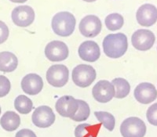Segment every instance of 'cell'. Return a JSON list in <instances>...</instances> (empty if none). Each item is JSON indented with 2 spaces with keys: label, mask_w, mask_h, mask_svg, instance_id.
I'll return each instance as SVG.
<instances>
[{
  "label": "cell",
  "mask_w": 157,
  "mask_h": 137,
  "mask_svg": "<svg viewBox=\"0 0 157 137\" xmlns=\"http://www.w3.org/2000/svg\"><path fill=\"white\" fill-rule=\"evenodd\" d=\"M11 89L10 82L4 75H0V98L6 96Z\"/></svg>",
  "instance_id": "d4e9b609"
},
{
  "label": "cell",
  "mask_w": 157,
  "mask_h": 137,
  "mask_svg": "<svg viewBox=\"0 0 157 137\" xmlns=\"http://www.w3.org/2000/svg\"><path fill=\"white\" fill-rule=\"evenodd\" d=\"M82 1H85V2H95L96 0H82Z\"/></svg>",
  "instance_id": "f546056e"
},
{
  "label": "cell",
  "mask_w": 157,
  "mask_h": 137,
  "mask_svg": "<svg viewBox=\"0 0 157 137\" xmlns=\"http://www.w3.org/2000/svg\"><path fill=\"white\" fill-rule=\"evenodd\" d=\"M120 132L123 137H144L146 133V125L139 117H130L122 122Z\"/></svg>",
  "instance_id": "277c9868"
},
{
  "label": "cell",
  "mask_w": 157,
  "mask_h": 137,
  "mask_svg": "<svg viewBox=\"0 0 157 137\" xmlns=\"http://www.w3.org/2000/svg\"><path fill=\"white\" fill-rule=\"evenodd\" d=\"M104 53L108 57L117 59L123 57L128 48L127 38L123 33L108 35L103 40Z\"/></svg>",
  "instance_id": "6da1fadb"
},
{
  "label": "cell",
  "mask_w": 157,
  "mask_h": 137,
  "mask_svg": "<svg viewBox=\"0 0 157 137\" xmlns=\"http://www.w3.org/2000/svg\"><path fill=\"white\" fill-rule=\"evenodd\" d=\"M0 114H1V107H0Z\"/></svg>",
  "instance_id": "4dcf8cb0"
},
{
  "label": "cell",
  "mask_w": 157,
  "mask_h": 137,
  "mask_svg": "<svg viewBox=\"0 0 157 137\" xmlns=\"http://www.w3.org/2000/svg\"><path fill=\"white\" fill-rule=\"evenodd\" d=\"M78 56L82 61L95 62L101 56L100 47L94 41H86L78 47Z\"/></svg>",
  "instance_id": "2e32d148"
},
{
  "label": "cell",
  "mask_w": 157,
  "mask_h": 137,
  "mask_svg": "<svg viewBox=\"0 0 157 137\" xmlns=\"http://www.w3.org/2000/svg\"><path fill=\"white\" fill-rule=\"evenodd\" d=\"M155 35L151 31L139 29L136 31L131 38L133 46L140 51H147L153 46Z\"/></svg>",
  "instance_id": "52a82bcc"
},
{
  "label": "cell",
  "mask_w": 157,
  "mask_h": 137,
  "mask_svg": "<svg viewBox=\"0 0 157 137\" xmlns=\"http://www.w3.org/2000/svg\"><path fill=\"white\" fill-rule=\"evenodd\" d=\"M94 115L96 116L97 119L109 131L112 132L114 129L116 119L113 114L109 112H105V111H95Z\"/></svg>",
  "instance_id": "603a6c76"
},
{
  "label": "cell",
  "mask_w": 157,
  "mask_h": 137,
  "mask_svg": "<svg viewBox=\"0 0 157 137\" xmlns=\"http://www.w3.org/2000/svg\"><path fill=\"white\" fill-rule=\"evenodd\" d=\"M21 124L20 116L14 111H6L1 117L0 125L6 131L13 132L19 127Z\"/></svg>",
  "instance_id": "ac0fdd59"
},
{
  "label": "cell",
  "mask_w": 157,
  "mask_h": 137,
  "mask_svg": "<svg viewBox=\"0 0 157 137\" xmlns=\"http://www.w3.org/2000/svg\"><path fill=\"white\" fill-rule=\"evenodd\" d=\"M101 123L98 125H91L90 124L78 125L75 129V137H97L100 130Z\"/></svg>",
  "instance_id": "d6986e66"
},
{
  "label": "cell",
  "mask_w": 157,
  "mask_h": 137,
  "mask_svg": "<svg viewBox=\"0 0 157 137\" xmlns=\"http://www.w3.org/2000/svg\"><path fill=\"white\" fill-rule=\"evenodd\" d=\"M105 25L109 30L110 31H117L120 30L122 27L123 26L124 24V20L122 15L120 13H111V14L108 15L105 18Z\"/></svg>",
  "instance_id": "7402d4cb"
},
{
  "label": "cell",
  "mask_w": 157,
  "mask_h": 137,
  "mask_svg": "<svg viewBox=\"0 0 157 137\" xmlns=\"http://www.w3.org/2000/svg\"><path fill=\"white\" fill-rule=\"evenodd\" d=\"M112 84L116 89L114 97L117 99H123L127 96L130 93V86L129 82L126 79L122 78H114L112 82Z\"/></svg>",
  "instance_id": "ffe728a7"
},
{
  "label": "cell",
  "mask_w": 157,
  "mask_h": 137,
  "mask_svg": "<svg viewBox=\"0 0 157 137\" xmlns=\"http://www.w3.org/2000/svg\"><path fill=\"white\" fill-rule=\"evenodd\" d=\"M147 120L152 125L157 126V103L148 107L146 113Z\"/></svg>",
  "instance_id": "484cf974"
},
{
  "label": "cell",
  "mask_w": 157,
  "mask_h": 137,
  "mask_svg": "<svg viewBox=\"0 0 157 137\" xmlns=\"http://www.w3.org/2000/svg\"><path fill=\"white\" fill-rule=\"evenodd\" d=\"M75 17L71 13L60 12L56 13L52 19V29L56 35L61 37L71 35L75 31Z\"/></svg>",
  "instance_id": "7a4b0ae2"
},
{
  "label": "cell",
  "mask_w": 157,
  "mask_h": 137,
  "mask_svg": "<svg viewBox=\"0 0 157 137\" xmlns=\"http://www.w3.org/2000/svg\"><path fill=\"white\" fill-rule=\"evenodd\" d=\"M15 137H37L36 133L33 131L28 128H24V129L20 130L19 132H17Z\"/></svg>",
  "instance_id": "83f0119b"
},
{
  "label": "cell",
  "mask_w": 157,
  "mask_h": 137,
  "mask_svg": "<svg viewBox=\"0 0 157 137\" xmlns=\"http://www.w3.org/2000/svg\"><path fill=\"white\" fill-rule=\"evenodd\" d=\"M32 120L33 124L39 128H48L55 121V114L48 106H40L32 114Z\"/></svg>",
  "instance_id": "ba28073f"
},
{
  "label": "cell",
  "mask_w": 157,
  "mask_h": 137,
  "mask_svg": "<svg viewBox=\"0 0 157 137\" xmlns=\"http://www.w3.org/2000/svg\"><path fill=\"white\" fill-rule=\"evenodd\" d=\"M69 71L63 64L52 65L47 71V80L50 85L56 88L64 86L68 82Z\"/></svg>",
  "instance_id": "5b68a950"
},
{
  "label": "cell",
  "mask_w": 157,
  "mask_h": 137,
  "mask_svg": "<svg viewBox=\"0 0 157 137\" xmlns=\"http://www.w3.org/2000/svg\"><path fill=\"white\" fill-rule=\"evenodd\" d=\"M11 17L13 22L18 27H28L34 21V9L29 6H19L12 11Z\"/></svg>",
  "instance_id": "8992f818"
},
{
  "label": "cell",
  "mask_w": 157,
  "mask_h": 137,
  "mask_svg": "<svg viewBox=\"0 0 157 137\" xmlns=\"http://www.w3.org/2000/svg\"><path fill=\"white\" fill-rule=\"evenodd\" d=\"M90 114V109L88 103L83 100H78V109L76 114L71 119L75 121H86L89 117Z\"/></svg>",
  "instance_id": "cb8c5ba5"
},
{
  "label": "cell",
  "mask_w": 157,
  "mask_h": 137,
  "mask_svg": "<svg viewBox=\"0 0 157 137\" xmlns=\"http://www.w3.org/2000/svg\"><path fill=\"white\" fill-rule=\"evenodd\" d=\"M45 55L49 61L53 62L63 61L68 57V48L63 42L52 41L45 48Z\"/></svg>",
  "instance_id": "9c48e42d"
},
{
  "label": "cell",
  "mask_w": 157,
  "mask_h": 137,
  "mask_svg": "<svg viewBox=\"0 0 157 137\" xmlns=\"http://www.w3.org/2000/svg\"><path fill=\"white\" fill-rule=\"evenodd\" d=\"M55 107L60 115L71 118L76 114L78 109V100L71 96H64L58 99Z\"/></svg>",
  "instance_id": "7c38bea8"
},
{
  "label": "cell",
  "mask_w": 157,
  "mask_h": 137,
  "mask_svg": "<svg viewBox=\"0 0 157 137\" xmlns=\"http://www.w3.org/2000/svg\"><path fill=\"white\" fill-rule=\"evenodd\" d=\"M43 87V81L36 74H29L25 75L21 81V88L26 94L35 96L39 94Z\"/></svg>",
  "instance_id": "9a60e30c"
},
{
  "label": "cell",
  "mask_w": 157,
  "mask_h": 137,
  "mask_svg": "<svg viewBox=\"0 0 157 137\" xmlns=\"http://www.w3.org/2000/svg\"><path fill=\"white\" fill-rule=\"evenodd\" d=\"M14 107L20 114H27L32 111L33 108V103L28 96L25 95H20L15 99Z\"/></svg>",
  "instance_id": "44dd1931"
},
{
  "label": "cell",
  "mask_w": 157,
  "mask_h": 137,
  "mask_svg": "<svg viewBox=\"0 0 157 137\" xmlns=\"http://www.w3.org/2000/svg\"><path fill=\"white\" fill-rule=\"evenodd\" d=\"M134 97L139 103L148 104L157 98V90L152 84L142 82L134 89Z\"/></svg>",
  "instance_id": "5bb4252c"
},
{
  "label": "cell",
  "mask_w": 157,
  "mask_h": 137,
  "mask_svg": "<svg viewBox=\"0 0 157 137\" xmlns=\"http://www.w3.org/2000/svg\"><path fill=\"white\" fill-rule=\"evenodd\" d=\"M9 28L3 21L0 20V44L5 43L9 37Z\"/></svg>",
  "instance_id": "4316f807"
},
{
  "label": "cell",
  "mask_w": 157,
  "mask_h": 137,
  "mask_svg": "<svg viewBox=\"0 0 157 137\" xmlns=\"http://www.w3.org/2000/svg\"><path fill=\"white\" fill-rule=\"evenodd\" d=\"M96 71L90 65L79 64L72 71V81L77 86L88 87L96 79Z\"/></svg>",
  "instance_id": "3957f363"
},
{
  "label": "cell",
  "mask_w": 157,
  "mask_h": 137,
  "mask_svg": "<svg viewBox=\"0 0 157 137\" xmlns=\"http://www.w3.org/2000/svg\"><path fill=\"white\" fill-rule=\"evenodd\" d=\"M17 57L10 52L0 53V71L9 73L17 68Z\"/></svg>",
  "instance_id": "e0dca14e"
},
{
  "label": "cell",
  "mask_w": 157,
  "mask_h": 137,
  "mask_svg": "<svg viewBox=\"0 0 157 137\" xmlns=\"http://www.w3.org/2000/svg\"><path fill=\"white\" fill-rule=\"evenodd\" d=\"M13 2H17V3H23V2H27L28 0H10Z\"/></svg>",
  "instance_id": "f1b7e54d"
},
{
  "label": "cell",
  "mask_w": 157,
  "mask_h": 137,
  "mask_svg": "<svg viewBox=\"0 0 157 137\" xmlns=\"http://www.w3.org/2000/svg\"><path fill=\"white\" fill-rule=\"evenodd\" d=\"M101 21L95 15H88L81 20L78 29L85 37H96L101 31Z\"/></svg>",
  "instance_id": "30bf717a"
},
{
  "label": "cell",
  "mask_w": 157,
  "mask_h": 137,
  "mask_svg": "<svg viewBox=\"0 0 157 137\" xmlns=\"http://www.w3.org/2000/svg\"><path fill=\"white\" fill-rule=\"evenodd\" d=\"M92 94L99 103H108L115 96L114 86L109 81L101 80L94 86Z\"/></svg>",
  "instance_id": "8fae6325"
},
{
  "label": "cell",
  "mask_w": 157,
  "mask_h": 137,
  "mask_svg": "<svg viewBox=\"0 0 157 137\" xmlns=\"http://www.w3.org/2000/svg\"><path fill=\"white\" fill-rule=\"evenodd\" d=\"M136 17L140 25L150 27L157 21V8L152 4H144L137 9Z\"/></svg>",
  "instance_id": "4fadbf2b"
}]
</instances>
